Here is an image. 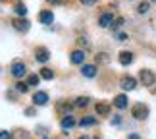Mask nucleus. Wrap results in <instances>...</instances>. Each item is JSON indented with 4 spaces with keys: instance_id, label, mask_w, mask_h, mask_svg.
Returning <instances> with one entry per match:
<instances>
[{
    "instance_id": "nucleus-29",
    "label": "nucleus",
    "mask_w": 156,
    "mask_h": 139,
    "mask_svg": "<svg viewBox=\"0 0 156 139\" xmlns=\"http://www.w3.org/2000/svg\"><path fill=\"white\" fill-rule=\"evenodd\" d=\"M81 2H83V4H85V6H93L94 2H97V0H81Z\"/></svg>"
},
{
    "instance_id": "nucleus-25",
    "label": "nucleus",
    "mask_w": 156,
    "mask_h": 139,
    "mask_svg": "<svg viewBox=\"0 0 156 139\" xmlns=\"http://www.w3.org/2000/svg\"><path fill=\"white\" fill-rule=\"evenodd\" d=\"M0 139H12L10 131H0Z\"/></svg>"
},
{
    "instance_id": "nucleus-27",
    "label": "nucleus",
    "mask_w": 156,
    "mask_h": 139,
    "mask_svg": "<svg viewBox=\"0 0 156 139\" xmlns=\"http://www.w3.org/2000/svg\"><path fill=\"white\" fill-rule=\"evenodd\" d=\"M118 41H127V35H125V33H118Z\"/></svg>"
},
{
    "instance_id": "nucleus-16",
    "label": "nucleus",
    "mask_w": 156,
    "mask_h": 139,
    "mask_svg": "<svg viewBox=\"0 0 156 139\" xmlns=\"http://www.w3.org/2000/svg\"><path fill=\"white\" fill-rule=\"evenodd\" d=\"M56 110H58V112H62L64 116H68V112L71 110V104H69V102H60V104L56 106Z\"/></svg>"
},
{
    "instance_id": "nucleus-34",
    "label": "nucleus",
    "mask_w": 156,
    "mask_h": 139,
    "mask_svg": "<svg viewBox=\"0 0 156 139\" xmlns=\"http://www.w3.org/2000/svg\"><path fill=\"white\" fill-rule=\"evenodd\" d=\"M79 139H89V137H87V135H81V137H79Z\"/></svg>"
},
{
    "instance_id": "nucleus-23",
    "label": "nucleus",
    "mask_w": 156,
    "mask_h": 139,
    "mask_svg": "<svg viewBox=\"0 0 156 139\" xmlns=\"http://www.w3.org/2000/svg\"><path fill=\"white\" fill-rule=\"evenodd\" d=\"M148 8H151V2H141L137 10H139V14H147V12H148Z\"/></svg>"
},
{
    "instance_id": "nucleus-4",
    "label": "nucleus",
    "mask_w": 156,
    "mask_h": 139,
    "mask_svg": "<svg viewBox=\"0 0 156 139\" xmlns=\"http://www.w3.org/2000/svg\"><path fill=\"white\" fill-rule=\"evenodd\" d=\"M25 64H23L21 62V60H16V62L14 64H12V68H10V71H12V75H14V77H23V75H25Z\"/></svg>"
},
{
    "instance_id": "nucleus-38",
    "label": "nucleus",
    "mask_w": 156,
    "mask_h": 139,
    "mask_svg": "<svg viewBox=\"0 0 156 139\" xmlns=\"http://www.w3.org/2000/svg\"><path fill=\"white\" fill-rule=\"evenodd\" d=\"M97 139H98V137H97Z\"/></svg>"
},
{
    "instance_id": "nucleus-14",
    "label": "nucleus",
    "mask_w": 156,
    "mask_h": 139,
    "mask_svg": "<svg viewBox=\"0 0 156 139\" xmlns=\"http://www.w3.org/2000/svg\"><path fill=\"white\" fill-rule=\"evenodd\" d=\"M114 104H116L119 110H123V108H127V97L125 95H118L116 99H114Z\"/></svg>"
},
{
    "instance_id": "nucleus-6",
    "label": "nucleus",
    "mask_w": 156,
    "mask_h": 139,
    "mask_svg": "<svg viewBox=\"0 0 156 139\" xmlns=\"http://www.w3.org/2000/svg\"><path fill=\"white\" fill-rule=\"evenodd\" d=\"M46 102H48V95H46L44 91H37L33 95V104L35 106H44Z\"/></svg>"
},
{
    "instance_id": "nucleus-10",
    "label": "nucleus",
    "mask_w": 156,
    "mask_h": 139,
    "mask_svg": "<svg viewBox=\"0 0 156 139\" xmlns=\"http://www.w3.org/2000/svg\"><path fill=\"white\" fill-rule=\"evenodd\" d=\"M69 60L71 64H83L85 62V50H73L69 54Z\"/></svg>"
},
{
    "instance_id": "nucleus-17",
    "label": "nucleus",
    "mask_w": 156,
    "mask_h": 139,
    "mask_svg": "<svg viewBox=\"0 0 156 139\" xmlns=\"http://www.w3.org/2000/svg\"><path fill=\"white\" fill-rule=\"evenodd\" d=\"M83 128H87V126H94L97 124V118L94 116H85V118H81V122H79Z\"/></svg>"
},
{
    "instance_id": "nucleus-19",
    "label": "nucleus",
    "mask_w": 156,
    "mask_h": 139,
    "mask_svg": "<svg viewBox=\"0 0 156 139\" xmlns=\"http://www.w3.org/2000/svg\"><path fill=\"white\" fill-rule=\"evenodd\" d=\"M41 77H43V79H46V81H50L52 77H54V71L48 70V68H43V70H41Z\"/></svg>"
},
{
    "instance_id": "nucleus-21",
    "label": "nucleus",
    "mask_w": 156,
    "mask_h": 139,
    "mask_svg": "<svg viewBox=\"0 0 156 139\" xmlns=\"http://www.w3.org/2000/svg\"><path fill=\"white\" fill-rule=\"evenodd\" d=\"M14 12H16V14L20 16V17H25V16H27V8H25L23 4H17L16 8H14Z\"/></svg>"
},
{
    "instance_id": "nucleus-30",
    "label": "nucleus",
    "mask_w": 156,
    "mask_h": 139,
    "mask_svg": "<svg viewBox=\"0 0 156 139\" xmlns=\"http://www.w3.org/2000/svg\"><path fill=\"white\" fill-rule=\"evenodd\" d=\"M25 114H27V116H33V114H35V108H25Z\"/></svg>"
},
{
    "instance_id": "nucleus-33",
    "label": "nucleus",
    "mask_w": 156,
    "mask_h": 139,
    "mask_svg": "<svg viewBox=\"0 0 156 139\" xmlns=\"http://www.w3.org/2000/svg\"><path fill=\"white\" fill-rule=\"evenodd\" d=\"M127 139H139V135H135V134H131V135H129Z\"/></svg>"
},
{
    "instance_id": "nucleus-28",
    "label": "nucleus",
    "mask_w": 156,
    "mask_h": 139,
    "mask_svg": "<svg viewBox=\"0 0 156 139\" xmlns=\"http://www.w3.org/2000/svg\"><path fill=\"white\" fill-rule=\"evenodd\" d=\"M79 45H81V46H87V45H89V41H87L85 37H81V39H79Z\"/></svg>"
},
{
    "instance_id": "nucleus-32",
    "label": "nucleus",
    "mask_w": 156,
    "mask_h": 139,
    "mask_svg": "<svg viewBox=\"0 0 156 139\" xmlns=\"http://www.w3.org/2000/svg\"><path fill=\"white\" fill-rule=\"evenodd\" d=\"M46 2H50V4H60L62 0H46Z\"/></svg>"
},
{
    "instance_id": "nucleus-13",
    "label": "nucleus",
    "mask_w": 156,
    "mask_h": 139,
    "mask_svg": "<svg viewBox=\"0 0 156 139\" xmlns=\"http://www.w3.org/2000/svg\"><path fill=\"white\" fill-rule=\"evenodd\" d=\"M60 126H62V130H71L75 126V120L71 114H68V116H64L62 120H60Z\"/></svg>"
},
{
    "instance_id": "nucleus-12",
    "label": "nucleus",
    "mask_w": 156,
    "mask_h": 139,
    "mask_svg": "<svg viewBox=\"0 0 156 139\" xmlns=\"http://www.w3.org/2000/svg\"><path fill=\"white\" fill-rule=\"evenodd\" d=\"M131 62H133V52H129V50L119 52V64L122 66H129Z\"/></svg>"
},
{
    "instance_id": "nucleus-36",
    "label": "nucleus",
    "mask_w": 156,
    "mask_h": 139,
    "mask_svg": "<svg viewBox=\"0 0 156 139\" xmlns=\"http://www.w3.org/2000/svg\"><path fill=\"white\" fill-rule=\"evenodd\" d=\"M154 93H156V89H154Z\"/></svg>"
},
{
    "instance_id": "nucleus-26",
    "label": "nucleus",
    "mask_w": 156,
    "mask_h": 139,
    "mask_svg": "<svg viewBox=\"0 0 156 139\" xmlns=\"http://www.w3.org/2000/svg\"><path fill=\"white\" fill-rule=\"evenodd\" d=\"M97 62H108V56H106V54H98V56H97Z\"/></svg>"
},
{
    "instance_id": "nucleus-37",
    "label": "nucleus",
    "mask_w": 156,
    "mask_h": 139,
    "mask_svg": "<svg viewBox=\"0 0 156 139\" xmlns=\"http://www.w3.org/2000/svg\"><path fill=\"white\" fill-rule=\"evenodd\" d=\"M154 2H156V0H154Z\"/></svg>"
},
{
    "instance_id": "nucleus-5",
    "label": "nucleus",
    "mask_w": 156,
    "mask_h": 139,
    "mask_svg": "<svg viewBox=\"0 0 156 139\" xmlns=\"http://www.w3.org/2000/svg\"><path fill=\"white\" fill-rule=\"evenodd\" d=\"M12 25H14V29H17V31L25 33V31H29L31 23H29V20H25V17H20V20H14V21H12Z\"/></svg>"
},
{
    "instance_id": "nucleus-3",
    "label": "nucleus",
    "mask_w": 156,
    "mask_h": 139,
    "mask_svg": "<svg viewBox=\"0 0 156 139\" xmlns=\"http://www.w3.org/2000/svg\"><path fill=\"white\" fill-rule=\"evenodd\" d=\"M139 79H141L143 85H154V83H156V75L152 74L151 70H141Z\"/></svg>"
},
{
    "instance_id": "nucleus-1",
    "label": "nucleus",
    "mask_w": 156,
    "mask_h": 139,
    "mask_svg": "<svg viewBox=\"0 0 156 139\" xmlns=\"http://www.w3.org/2000/svg\"><path fill=\"white\" fill-rule=\"evenodd\" d=\"M131 116H133L135 120L148 118V106L143 104V102H137V104H133V108H131Z\"/></svg>"
},
{
    "instance_id": "nucleus-15",
    "label": "nucleus",
    "mask_w": 156,
    "mask_h": 139,
    "mask_svg": "<svg viewBox=\"0 0 156 139\" xmlns=\"http://www.w3.org/2000/svg\"><path fill=\"white\" fill-rule=\"evenodd\" d=\"M97 114H100V116H108V114H110V106H108L106 102H98L97 104Z\"/></svg>"
},
{
    "instance_id": "nucleus-11",
    "label": "nucleus",
    "mask_w": 156,
    "mask_h": 139,
    "mask_svg": "<svg viewBox=\"0 0 156 139\" xmlns=\"http://www.w3.org/2000/svg\"><path fill=\"white\" fill-rule=\"evenodd\" d=\"M81 74L85 77H94L97 75V66L94 64H83L81 66Z\"/></svg>"
},
{
    "instance_id": "nucleus-18",
    "label": "nucleus",
    "mask_w": 156,
    "mask_h": 139,
    "mask_svg": "<svg viewBox=\"0 0 156 139\" xmlns=\"http://www.w3.org/2000/svg\"><path fill=\"white\" fill-rule=\"evenodd\" d=\"M39 81H41V75H37V74H31V75H27V85L35 87V85H39Z\"/></svg>"
},
{
    "instance_id": "nucleus-7",
    "label": "nucleus",
    "mask_w": 156,
    "mask_h": 139,
    "mask_svg": "<svg viewBox=\"0 0 156 139\" xmlns=\"http://www.w3.org/2000/svg\"><path fill=\"white\" fill-rule=\"evenodd\" d=\"M35 58L39 60V62H48V58H50V52H48V48H44V46H39L37 50H35Z\"/></svg>"
},
{
    "instance_id": "nucleus-22",
    "label": "nucleus",
    "mask_w": 156,
    "mask_h": 139,
    "mask_svg": "<svg viewBox=\"0 0 156 139\" xmlns=\"http://www.w3.org/2000/svg\"><path fill=\"white\" fill-rule=\"evenodd\" d=\"M27 89H29L27 83H23V81H17V83H16V91H17V93H27Z\"/></svg>"
},
{
    "instance_id": "nucleus-2",
    "label": "nucleus",
    "mask_w": 156,
    "mask_h": 139,
    "mask_svg": "<svg viewBox=\"0 0 156 139\" xmlns=\"http://www.w3.org/2000/svg\"><path fill=\"white\" fill-rule=\"evenodd\" d=\"M119 87L123 89V91H133V89L137 87V79L131 75H123L122 79H119Z\"/></svg>"
},
{
    "instance_id": "nucleus-24",
    "label": "nucleus",
    "mask_w": 156,
    "mask_h": 139,
    "mask_svg": "<svg viewBox=\"0 0 156 139\" xmlns=\"http://www.w3.org/2000/svg\"><path fill=\"white\" fill-rule=\"evenodd\" d=\"M123 17H118V20H114V23H112V29H118V27H122L123 25Z\"/></svg>"
},
{
    "instance_id": "nucleus-20",
    "label": "nucleus",
    "mask_w": 156,
    "mask_h": 139,
    "mask_svg": "<svg viewBox=\"0 0 156 139\" xmlns=\"http://www.w3.org/2000/svg\"><path fill=\"white\" fill-rule=\"evenodd\" d=\"M89 101H91L89 97H79V99L75 101V106H77V108H85V106L89 104Z\"/></svg>"
},
{
    "instance_id": "nucleus-8",
    "label": "nucleus",
    "mask_w": 156,
    "mask_h": 139,
    "mask_svg": "<svg viewBox=\"0 0 156 139\" xmlns=\"http://www.w3.org/2000/svg\"><path fill=\"white\" fill-rule=\"evenodd\" d=\"M39 21L41 23H44V25H50V23L54 21V14L50 10H43V12H39Z\"/></svg>"
},
{
    "instance_id": "nucleus-31",
    "label": "nucleus",
    "mask_w": 156,
    "mask_h": 139,
    "mask_svg": "<svg viewBox=\"0 0 156 139\" xmlns=\"http://www.w3.org/2000/svg\"><path fill=\"white\" fill-rule=\"evenodd\" d=\"M119 122H122V118H119V116H116V118H112V124H114V126H116V124H119Z\"/></svg>"
},
{
    "instance_id": "nucleus-35",
    "label": "nucleus",
    "mask_w": 156,
    "mask_h": 139,
    "mask_svg": "<svg viewBox=\"0 0 156 139\" xmlns=\"http://www.w3.org/2000/svg\"><path fill=\"white\" fill-rule=\"evenodd\" d=\"M43 139H48V137H43Z\"/></svg>"
},
{
    "instance_id": "nucleus-9",
    "label": "nucleus",
    "mask_w": 156,
    "mask_h": 139,
    "mask_svg": "<svg viewBox=\"0 0 156 139\" xmlns=\"http://www.w3.org/2000/svg\"><path fill=\"white\" fill-rule=\"evenodd\" d=\"M112 23H114V16L110 14V12H104V14L98 17V25L100 27H110Z\"/></svg>"
}]
</instances>
